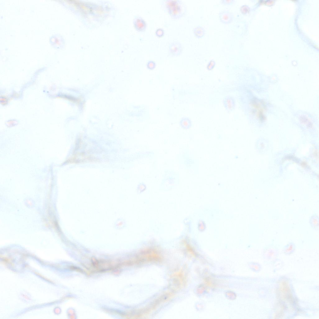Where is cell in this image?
Listing matches in <instances>:
<instances>
[{
    "label": "cell",
    "mask_w": 319,
    "mask_h": 319,
    "mask_svg": "<svg viewBox=\"0 0 319 319\" xmlns=\"http://www.w3.org/2000/svg\"><path fill=\"white\" fill-rule=\"evenodd\" d=\"M163 8L170 16L175 19L185 16L187 12V7L180 0H165L162 3Z\"/></svg>",
    "instance_id": "6da1fadb"
},
{
    "label": "cell",
    "mask_w": 319,
    "mask_h": 319,
    "mask_svg": "<svg viewBox=\"0 0 319 319\" xmlns=\"http://www.w3.org/2000/svg\"><path fill=\"white\" fill-rule=\"evenodd\" d=\"M180 181V175L177 172L171 170H166L163 174L161 185L171 188L178 184Z\"/></svg>",
    "instance_id": "7a4b0ae2"
},
{
    "label": "cell",
    "mask_w": 319,
    "mask_h": 319,
    "mask_svg": "<svg viewBox=\"0 0 319 319\" xmlns=\"http://www.w3.org/2000/svg\"><path fill=\"white\" fill-rule=\"evenodd\" d=\"M233 13L228 10H223L219 14V18L220 21L225 24H229L232 22L234 19Z\"/></svg>",
    "instance_id": "3957f363"
},
{
    "label": "cell",
    "mask_w": 319,
    "mask_h": 319,
    "mask_svg": "<svg viewBox=\"0 0 319 319\" xmlns=\"http://www.w3.org/2000/svg\"><path fill=\"white\" fill-rule=\"evenodd\" d=\"M279 291L283 299H287L291 297L290 288L286 281H282L280 283Z\"/></svg>",
    "instance_id": "277c9868"
},
{
    "label": "cell",
    "mask_w": 319,
    "mask_h": 319,
    "mask_svg": "<svg viewBox=\"0 0 319 319\" xmlns=\"http://www.w3.org/2000/svg\"><path fill=\"white\" fill-rule=\"evenodd\" d=\"M133 23L136 30L139 32H143L146 30L147 24L144 19L139 16H136L133 20Z\"/></svg>",
    "instance_id": "5b68a950"
},
{
    "label": "cell",
    "mask_w": 319,
    "mask_h": 319,
    "mask_svg": "<svg viewBox=\"0 0 319 319\" xmlns=\"http://www.w3.org/2000/svg\"><path fill=\"white\" fill-rule=\"evenodd\" d=\"M169 50L170 54L173 56L179 55L182 52V47L180 43L177 42L172 43L170 45Z\"/></svg>",
    "instance_id": "8992f818"
},
{
    "label": "cell",
    "mask_w": 319,
    "mask_h": 319,
    "mask_svg": "<svg viewBox=\"0 0 319 319\" xmlns=\"http://www.w3.org/2000/svg\"><path fill=\"white\" fill-rule=\"evenodd\" d=\"M309 225L315 231H318L319 229V217L318 214H314L310 217L309 220Z\"/></svg>",
    "instance_id": "52a82bcc"
},
{
    "label": "cell",
    "mask_w": 319,
    "mask_h": 319,
    "mask_svg": "<svg viewBox=\"0 0 319 319\" xmlns=\"http://www.w3.org/2000/svg\"><path fill=\"white\" fill-rule=\"evenodd\" d=\"M193 32L196 38L200 39L204 36L206 31L203 27L200 25H198L194 28Z\"/></svg>",
    "instance_id": "ba28073f"
},
{
    "label": "cell",
    "mask_w": 319,
    "mask_h": 319,
    "mask_svg": "<svg viewBox=\"0 0 319 319\" xmlns=\"http://www.w3.org/2000/svg\"><path fill=\"white\" fill-rule=\"evenodd\" d=\"M296 248V245L293 241L289 242L283 248L284 252L286 254H290L292 253Z\"/></svg>",
    "instance_id": "9c48e42d"
},
{
    "label": "cell",
    "mask_w": 319,
    "mask_h": 319,
    "mask_svg": "<svg viewBox=\"0 0 319 319\" xmlns=\"http://www.w3.org/2000/svg\"><path fill=\"white\" fill-rule=\"evenodd\" d=\"M179 124L182 129L186 130L189 129L191 126L190 121L186 118L182 119L180 121Z\"/></svg>",
    "instance_id": "30bf717a"
},
{
    "label": "cell",
    "mask_w": 319,
    "mask_h": 319,
    "mask_svg": "<svg viewBox=\"0 0 319 319\" xmlns=\"http://www.w3.org/2000/svg\"><path fill=\"white\" fill-rule=\"evenodd\" d=\"M240 11L242 14H246L249 12V8L247 6L243 5L240 6Z\"/></svg>",
    "instance_id": "8fae6325"
},
{
    "label": "cell",
    "mask_w": 319,
    "mask_h": 319,
    "mask_svg": "<svg viewBox=\"0 0 319 319\" xmlns=\"http://www.w3.org/2000/svg\"><path fill=\"white\" fill-rule=\"evenodd\" d=\"M235 1V0H221L220 3L224 6H230L233 4Z\"/></svg>",
    "instance_id": "7c38bea8"
},
{
    "label": "cell",
    "mask_w": 319,
    "mask_h": 319,
    "mask_svg": "<svg viewBox=\"0 0 319 319\" xmlns=\"http://www.w3.org/2000/svg\"><path fill=\"white\" fill-rule=\"evenodd\" d=\"M156 66L155 63L153 61H150L147 63V67L150 70L154 69Z\"/></svg>",
    "instance_id": "4fadbf2b"
},
{
    "label": "cell",
    "mask_w": 319,
    "mask_h": 319,
    "mask_svg": "<svg viewBox=\"0 0 319 319\" xmlns=\"http://www.w3.org/2000/svg\"><path fill=\"white\" fill-rule=\"evenodd\" d=\"M164 34V30L162 28H158L157 29L156 32V35L159 37L162 36Z\"/></svg>",
    "instance_id": "5bb4252c"
},
{
    "label": "cell",
    "mask_w": 319,
    "mask_h": 319,
    "mask_svg": "<svg viewBox=\"0 0 319 319\" xmlns=\"http://www.w3.org/2000/svg\"><path fill=\"white\" fill-rule=\"evenodd\" d=\"M215 64L216 62L214 60H211L207 65L208 68L209 69H212L215 66Z\"/></svg>",
    "instance_id": "9a60e30c"
},
{
    "label": "cell",
    "mask_w": 319,
    "mask_h": 319,
    "mask_svg": "<svg viewBox=\"0 0 319 319\" xmlns=\"http://www.w3.org/2000/svg\"><path fill=\"white\" fill-rule=\"evenodd\" d=\"M186 246L189 252L193 256H195V254L194 252L190 245L188 244H186Z\"/></svg>",
    "instance_id": "2e32d148"
}]
</instances>
